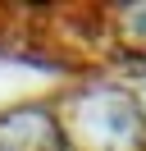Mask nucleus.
<instances>
[{"mask_svg": "<svg viewBox=\"0 0 146 151\" xmlns=\"http://www.w3.org/2000/svg\"><path fill=\"white\" fill-rule=\"evenodd\" d=\"M119 37H123V46L146 50V5H132L119 14Z\"/></svg>", "mask_w": 146, "mask_h": 151, "instance_id": "2", "label": "nucleus"}, {"mask_svg": "<svg viewBox=\"0 0 146 151\" xmlns=\"http://www.w3.org/2000/svg\"><path fill=\"white\" fill-rule=\"evenodd\" d=\"M82 151H146V110L119 83L82 87Z\"/></svg>", "mask_w": 146, "mask_h": 151, "instance_id": "1", "label": "nucleus"}]
</instances>
